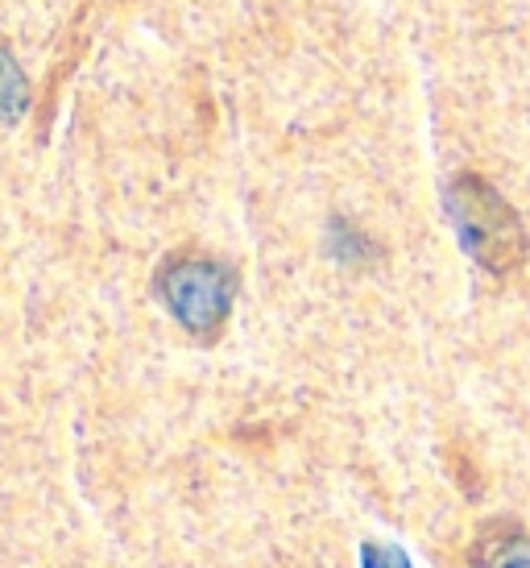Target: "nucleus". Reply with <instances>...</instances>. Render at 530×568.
<instances>
[{
    "mask_svg": "<svg viewBox=\"0 0 530 568\" xmlns=\"http://www.w3.org/2000/svg\"><path fill=\"white\" fill-rule=\"evenodd\" d=\"M360 568H415V560L394 539H365L360 544Z\"/></svg>",
    "mask_w": 530,
    "mask_h": 568,
    "instance_id": "5",
    "label": "nucleus"
},
{
    "mask_svg": "<svg viewBox=\"0 0 530 568\" xmlns=\"http://www.w3.org/2000/svg\"><path fill=\"white\" fill-rule=\"evenodd\" d=\"M444 212H448V224H452L460 250L477 266L506 274L522 262V253H527L522 221L498 195V187H489L485 179H477V174L452 179V187L444 195Z\"/></svg>",
    "mask_w": 530,
    "mask_h": 568,
    "instance_id": "1",
    "label": "nucleus"
},
{
    "mask_svg": "<svg viewBox=\"0 0 530 568\" xmlns=\"http://www.w3.org/2000/svg\"><path fill=\"white\" fill-rule=\"evenodd\" d=\"M157 295L171 307V316L195 336L216 332L228 320L236 295V278L220 262L207 257H179L157 274Z\"/></svg>",
    "mask_w": 530,
    "mask_h": 568,
    "instance_id": "2",
    "label": "nucleus"
},
{
    "mask_svg": "<svg viewBox=\"0 0 530 568\" xmlns=\"http://www.w3.org/2000/svg\"><path fill=\"white\" fill-rule=\"evenodd\" d=\"M30 109V80L17 67V59L0 47V125H13Z\"/></svg>",
    "mask_w": 530,
    "mask_h": 568,
    "instance_id": "3",
    "label": "nucleus"
},
{
    "mask_svg": "<svg viewBox=\"0 0 530 568\" xmlns=\"http://www.w3.org/2000/svg\"><path fill=\"white\" fill-rule=\"evenodd\" d=\"M477 568H530V536L506 531L477 544Z\"/></svg>",
    "mask_w": 530,
    "mask_h": 568,
    "instance_id": "4",
    "label": "nucleus"
}]
</instances>
